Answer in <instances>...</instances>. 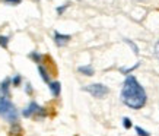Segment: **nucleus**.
<instances>
[{"mask_svg":"<svg viewBox=\"0 0 159 136\" xmlns=\"http://www.w3.org/2000/svg\"><path fill=\"white\" fill-rule=\"evenodd\" d=\"M123 126H124L125 129H130V127L133 126V123H131V120L129 117H124V119H123Z\"/></svg>","mask_w":159,"mask_h":136,"instance_id":"4468645a","label":"nucleus"},{"mask_svg":"<svg viewBox=\"0 0 159 136\" xmlns=\"http://www.w3.org/2000/svg\"><path fill=\"white\" fill-rule=\"evenodd\" d=\"M29 57L32 59V60H34L35 63H43V56H41V54L39 53H37V51H32V53L29 54Z\"/></svg>","mask_w":159,"mask_h":136,"instance_id":"9d476101","label":"nucleus"},{"mask_svg":"<svg viewBox=\"0 0 159 136\" xmlns=\"http://www.w3.org/2000/svg\"><path fill=\"white\" fill-rule=\"evenodd\" d=\"M69 5H64V6H61V7H57V13H60L61 15L63 12H64V10H66V7H67Z\"/></svg>","mask_w":159,"mask_h":136,"instance_id":"6ab92c4d","label":"nucleus"},{"mask_svg":"<svg viewBox=\"0 0 159 136\" xmlns=\"http://www.w3.org/2000/svg\"><path fill=\"white\" fill-rule=\"evenodd\" d=\"M86 92H89L92 97L95 98H104L107 94L110 92V89L105 87V85H102V83H92V85H88V87L83 88Z\"/></svg>","mask_w":159,"mask_h":136,"instance_id":"7ed1b4c3","label":"nucleus"},{"mask_svg":"<svg viewBox=\"0 0 159 136\" xmlns=\"http://www.w3.org/2000/svg\"><path fill=\"white\" fill-rule=\"evenodd\" d=\"M39 110H41V107H39L38 104L35 101H31L28 107L22 111V114H24V117H31V116H34V114H38Z\"/></svg>","mask_w":159,"mask_h":136,"instance_id":"20e7f679","label":"nucleus"},{"mask_svg":"<svg viewBox=\"0 0 159 136\" xmlns=\"http://www.w3.org/2000/svg\"><path fill=\"white\" fill-rule=\"evenodd\" d=\"M26 94H32V87H31V83H26Z\"/></svg>","mask_w":159,"mask_h":136,"instance_id":"aec40b11","label":"nucleus"},{"mask_svg":"<svg viewBox=\"0 0 159 136\" xmlns=\"http://www.w3.org/2000/svg\"><path fill=\"white\" fill-rule=\"evenodd\" d=\"M10 82H12V81H10L9 78H6L3 82L0 83V95H2V97H9V95H10V94H9V85H10Z\"/></svg>","mask_w":159,"mask_h":136,"instance_id":"423d86ee","label":"nucleus"},{"mask_svg":"<svg viewBox=\"0 0 159 136\" xmlns=\"http://www.w3.org/2000/svg\"><path fill=\"white\" fill-rule=\"evenodd\" d=\"M48 88L50 91H51V94H53V97H58L60 95V91H61V85H60V82H50L48 83Z\"/></svg>","mask_w":159,"mask_h":136,"instance_id":"0eeeda50","label":"nucleus"},{"mask_svg":"<svg viewBox=\"0 0 159 136\" xmlns=\"http://www.w3.org/2000/svg\"><path fill=\"white\" fill-rule=\"evenodd\" d=\"M77 70L80 73H83V75H86V76H92V75L95 73V70H93V68H92L91 64H88V66H80Z\"/></svg>","mask_w":159,"mask_h":136,"instance_id":"1a4fd4ad","label":"nucleus"},{"mask_svg":"<svg viewBox=\"0 0 159 136\" xmlns=\"http://www.w3.org/2000/svg\"><path fill=\"white\" fill-rule=\"evenodd\" d=\"M0 116L12 124L18 122V110L13 106V102L9 100V97L0 95Z\"/></svg>","mask_w":159,"mask_h":136,"instance_id":"f03ea898","label":"nucleus"},{"mask_svg":"<svg viewBox=\"0 0 159 136\" xmlns=\"http://www.w3.org/2000/svg\"><path fill=\"white\" fill-rule=\"evenodd\" d=\"M13 126L15 127H12V129H10V135H20V133H22V129H20L16 123H15Z\"/></svg>","mask_w":159,"mask_h":136,"instance_id":"ddd939ff","label":"nucleus"},{"mask_svg":"<svg viewBox=\"0 0 159 136\" xmlns=\"http://www.w3.org/2000/svg\"><path fill=\"white\" fill-rule=\"evenodd\" d=\"M2 2L9 3V5H19V3H20V0H2Z\"/></svg>","mask_w":159,"mask_h":136,"instance_id":"a211bd4d","label":"nucleus"},{"mask_svg":"<svg viewBox=\"0 0 159 136\" xmlns=\"http://www.w3.org/2000/svg\"><path fill=\"white\" fill-rule=\"evenodd\" d=\"M121 101L124 102L127 107L139 110V108L145 107L146 101H148V95H146L145 88L139 83V81L133 76L129 75L123 83V89H121Z\"/></svg>","mask_w":159,"mask_h":136,"instance_id":"f257e3e1","label":"nucleus"},{"mask_svg":"<svg viewBox=\"0 0 159 136\" xmlns=\"http://www.w3.org/2000/svg\"><path fill=\"white\" fill-rule=\"evenodd\" d=\"M20 81H22L20 75H16V76L12 79V85H13V87H19V85H20Z\"/></svg>","mask_w":159,"mask_h":136,"instance_id":"2eb2a0df","label":"nucleus"},{"mask_svg":"<svg viewBox=\"0 0 159 136\" xmlns=\"http://www.w3.org/2000/svg\"><path fill=\"white\" fill-rule=\"evenodd\" d=\"M136 132H137V135L139 136H150L149 132L145 130V129H142L140 126H136Z\"/></svg>","mask_w":159,"mask_h":136,"instance_id":"f8f14e48","label":"nucleus"},{"mask_svg":"<svg viewBox=\"0 0 159 136\" xmlns=\"http://www.w3.org/2000/svg\"><path fill=\"white\" fill-rule=\"evenodd\" d=\"M7 44H9V38L5 37V35H0V45L3 49H7Z\"/></svg>","mask_w":159,"mask_h":136,"instance_id":"9b49d317","label":"nucleus"},{"mask_svg":"<svg viewBox=\"0 0 159 136\" xmlns=\"http://www.w3.org/2000/svg\"><path fill=\"white\" fill-rule=\"evenodd\" d=\"M125 43H127V44H130V45H131V49L134 50V53H136V54L139 53V49H137V47H136V44H134V43H131L130 40H125Z\"/></svg>","mask_w":159,"mask_h":136,"instance_id":"f3484780","label":"nucleus"},{"mask_svg":"<svg viewBox=\"0 0 159 136\" xmlns=\"http://www.w3.org/2000/svg\"><path fill=\"white\" fill-rule=\"evenodd\" d=\"M153 53H155V57L159 60V41L155 44V49H153Z\"/></svg>","mask_w":159,"mask_h":136,"instance_id":"dca6fc26","label":"nucleus"},{"mask_svg":"<svg viewBox=\"0 0 159 136\" xmlns=\"http://www.w3.org/2000/svg\"><path fill=\"white\" fill-rule=\"evenodd\" d=\"M38 70H39V75H41V78H43L44 82L50 83V72L45 70V68H44L43 64H38Z\"/></svg>","mask_w":159,"mask_h":136,"instance_id":"6e6552de","label":"nucleus"},{"mask_svg":"<svg viewBox=\"0 0 159 136\" xmlns=\"http://www.w3.org/2000/svg\"><path fill=\"white\" fill-rule=\"evenodd\" d=\"M72 40L70 35H66V34H60V32H56L54 34V43L57 44L58 47H63V45H66Z\"/></svg>","mask_w":159,"mask_h":136,"instance_id":"39448f33","label":"nucleus"}]
</instances>
